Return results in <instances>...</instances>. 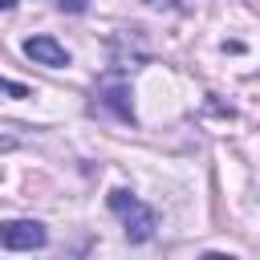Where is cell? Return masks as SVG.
<instances>
[{
	"label": "cell",
	"instance_id": "obj_5",
	"mask_svg": "<svg viewBox=\"0 0 260 260\" xmlns=\"http://www.w3.org/2000/svg\"><path fill=\"white\" fill-rule=\"evenodd\" d=\"M0 93H8V98H32V89L24 81H8V77H0Z\"/></svg>",
	"mask_w": 260,
	"mask_h": 260
},
{
	"label": "cell",
	"instance_id": "obj_1",
	"mask_svg": "<svg viewBox=\"0 0 260 260\" xmlns=\"http://www.w3.org/2000/svg\"><path fill=\"white\" fill-rule=\"evenodd\" d=\"M106 207L122 219V232H126V240H130V244H146V240H154V236H158V215H154V207H150V203H142L134 191L114 187V191L106 195Z\"/></svg>",
	"mask_w": 260,
	"mask_h": 260
},
{
	"label": "cell",
	"instance_id": "obj_2",
	"mask_svg": "<svg viewBox=\"0 0 260 260\" xmlns=\"http://www.w3.org/2000/svg\"><path fill=\"white\" fill-rule=\"evenodd\" d=\"M49 244V232L41 219H4L0 223V248L8 252H37Z\"/></svg>",
	"mask_w": 260,
	"mask_h": 260
},
{
	"label": "cell",
	"instance_id": "obj_8",
	"mask_svg": "<svg viewBox=\"0 0 260 260\" xmlns=\"http://www.w3.org/2000/svg\"><path fill=\"white\" fill-rule=\"evenodd\" d=\"M12 4H16V0H0V12H8V8H12Z\"/></svg>",
	"mask_w": 260,
	"mask_h": 260
},
{
	"label": "cell",
	"instance_id": "obj_4",
	"mask_svg": "<svg viewBox=\"0 0 260 260\" xmlns=\"http://www.w3.org/2000/svg\"><path fill=\"white\" fill-rule=\"evenodd\" d=\"M98 102H102L114 118H122V122L134 126V102H130V85H126V81H102V85H98Z\"/></svg>",
	"mask_w": 260,
	"mask_h": 260
},
{
	"label": "cell",
	"instance_id": "obj_3",
	"mask_svg": "<svg viewBox=\"0 0 260 260\" xmlns=\"http://www.w3.org/2000/svg\"><path fill=\"white\" fill-rule=\"evenodd\" d=\"M24 57L32 61V65H45V69H65L69 65V49L57 41V37H49V32H37V37H24Z\"/></svg>",
	"mask_w": 260,
	"mask_h": 260
},
{
	"label": "cell",
	"instance_id": "obj_7",
	"mask_svg": "<svg viewBox=\"0 0 260 260\" xmlns=\"http://www.w3.org/2000/svg\"><path fill=\"white\" fill-rule=\"evenodd\" d=\"M150 8H179V0H146Z\"/></svg>",
	"mask_w": 260,
	"mask_h": 260
},
{
	"label": "cell",
	"instance_id": "obj_6",
	"mask_svg": "<svg viewBox=\"0 0 260 260\" xmlns=\"http://www.w3.org/2000/svg\"><path fill=\"white\" fill-rule=\"evenodd\" d=\"M57 8H65V12H85L89 8V0H53Z\"/></svg>",
	"mask_w": 260,
	"mask_h": 260
}]
</instances>
